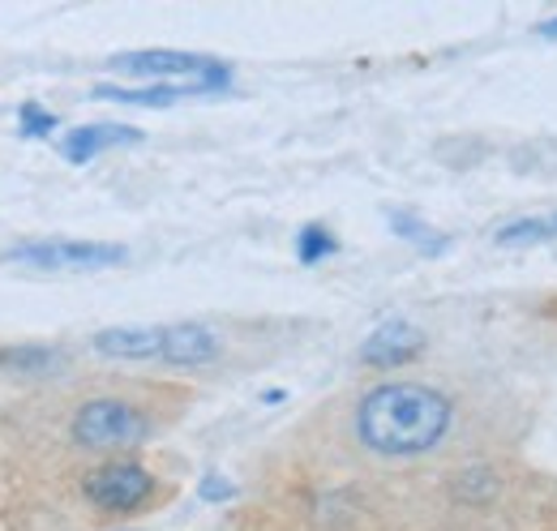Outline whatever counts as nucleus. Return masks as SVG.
Here are the masks:
<instances>
[{
    "label": "nucleus",
    "mask_w": 557,
    "mask_h": 531,
    "mask_svg": "<svg viewBox=\"0 0 557 531\" xmlns=\"http://www.w3.org/2000/svg\"><path fill=\"white\" fill-rule=\"evenodd\" d=\"M219 351H223L219 334L207 331L202 322H176V326H163V356H159V360H168V365H176V369L210 365V360H219Z\"/></svg>",
    "instance_id": "nucleus-8"
},
{
    "label": "nucleus",
    "mask_w": 557,
    "mask_h": 531,
    "mask_svg": "<svg viewBox=\"0 0 557 531\" xmlns=\"http://www.w3.org/2000/svg\"><path fill=\"white\" fill-rule=\"evenodd\" d=\"M99 99H116V103H134V108H172L189 95H207L202 86H168V82H150V86H112V82H99L95 86Z\"/></svg>",
    "instance_id": "nucleus-10"
},
{
    "label": "nucleus",
    "mask_w": 557,
    "mask_h": 531,
    "mask_svg": "<svg viewBox=\"0 0 557 531\" xmlns=\"http://www.w3.org/2000/svg\"><path fill=\"white\" fill-rule=\"evenodd\" d=\"M82 489H86V497H90L99 510L125 515V510H138L141 502L154 493V476L138 464H108V467H99V471H90V476L82 480Z\"/></svg>",
    "instance_id": "nucleus-5"
},
{
    "label": "nucleus",
    "mask_w": 557,
    "mask_h": 531,
    "mask_svg": "<svg viewBox=\"0 0 557 531\" xmlns=\"http://www.w3.org/2000/svg\"><path fill=\"white\" fill-rule=\"evenodd\" d=\"M424 351V331H417L412 322H382L377 331L360 343V360L369 369H399L408 360H417Z\"/></svg>",
    "instance_id": "nucleus-6"
},
{
    "label": "nucleus",
    "mask_w": 557,
    "mask_h": 531,
    "mask_svg": "<svg viewBox=\"0 0 557 531\" xmlns=\"http://www.w3.org/2000/svg\"><path fill=\"white\" fill-rule=\"evenodd\" d=\"M125 258L129 254L121 245H99V240H26V245L4 249L0 262L61 274V270H108V266H121Z\"/></svg>",
    "instance_id": "nucleus-4"
},
{
    "label": "nucleus",
    "mask_w": 557,
    "mask_h": 531,
    "mask_svg": "<svg viewBox=\"0 0 557 531\" xmlns=\"http://www.w3.org/2000/svg\"><path fill=\"white\" fill-rule=\"evenodd\" d=\"M386 223H391V232H395L399 240L417 245L420 254H446V236H442L437 227H429V223H424L420 214H412V210H391Z\"/></svg>",
    "instance_id": "nucleus-11"
},
{
    "label": "nucleus",
    "mask_w": 557,
    "mask_h": 531,
    "mask_svg": "<svg viewBox=\"0 0 557 531\" xmlns=\"http://www.w3.org/2000/svg\"><path fill=\"white\" fill-rule=\"evenodd\" d=\"M198 497H202V502H232V497H236V484L223 480V476H214V471H207L202 484H198Z\"/></svg>",
    "instance_id": "nucleus-16"
},
{
    "label": "nucleus",
    "mask_w": 557,
    "mask_h": 531,
    "mask_svg": "<svg viewBox=\"0 0 557 531\" xmlns=\"http://www.w3.org/2000/svg\"><path fill=\"white\" fill-rule=\"evenodd\" d=\"M450 398L420 382H382L356 407V437L386 459H412L450 433Z\"/></svg>",
    "instance_id": "nucleus-1"
},
{
    "label": "nucleus",
    "mask_w": 557,
    "mask_h": 531,
    "mask_svg": "<svg viewBox=\"0 0 557 531\" xmlns=\"http://www.w3.org/2000/svg\"><path fill=\"white\" fill-rule=\"evenodd\" d=\"M61 365V351H52V347H4L0 351V369H9V373H17V378H44L48 369H57Z\"/></svg>",
    "instance_id": "nucleus-12"
},
{
    "label": "nucleus",
    "mask_w": 557,
    "mask_h": 531,
    "mask_svg": "<svg viewBox=\"0 0 557 531\" xmlns=\"http://www.w3.org/2000/svg\"><path fill=\"white\" fill-rule=\"evenodd\" d=\"M57 129V116L44 112L39 103H22L17 108V137H48Z\"/></svg>",
    "instance_id": "nucleus-15"
},
{
    "label": "nucleus",
    "mask_w": 557,
    "mask_h": 531,
    "mask_svg": "<svg viewBox=\"0 0 557 531\" xmlns=\"http://www.w3.org/2000/svg\"><path fill=\"white\" fill-rule=\"evenodd\" d=\"M335 249H339V240H335V232L322 227V223H305L300 236H296V258L305 266H318L322 258H331Z\"/></svg>",
    "instance_id": "nucleus-13"
},
{
    "label": "nucleus",
    "mask_w": 557,
    "mask_h": 531,
    "mask_svg": "<svg viewBox=\"0 0 557 531\" xmlns=\"http://www.w3.org/2000/svg\"><path fill=\"white\" fill-rule=\"evenodd\" d=\"M138 141H141V129H134V125H112V121H99V125L70 129L61 141H57V150H61V159H70V163H90V159H99L103 150H116V146H138Z\"/></svg>",
    "instance_id": "nucleus-7"
},
{
    "label": "nucleus",
    "mask_w": 557,
    "mask_h": 531,
    "mask_svg": "<svg viewBox=\"0 0 557 531\" xmlns=\"http://www.w3.org/2000/svg\"><path fill=\"white\" fill-rule=\"evenodd\" d=\"M549 236H557V214H549V219H515L497 232L502 245H536V240H549Z\"/></svg>",
    "instance_id": "nucleus-14"
},
{
    "label": "nucleus",
    "mask_w": 557,
    "mask_h": 531,
    "mask_svg": "<svg viewBox=\"0 0 557 531\" xmlns=\"http://www.w3.org/2000/svg\"><path fill=\"white\" fill-rule=\"evenodd\" d=\"M90 347L112 360H154L163 356V326H108L90 338Z\"/></svg>",
    "instance_id": "nucleus-9"
},
{
    "label": "nucleus",
    "mask_w": 557,
    "mask_h": 531,
    "mask_svg": "<svg viewBox=\"0 0 557 531\" xmlns=\"http://www.w3.org/2000/svg\"><path fill=\"white\" fill-rule=\"evenodd\" d=\"M541 35H545V39H557V17H554V22H545V26H541Z\"/></svg>",
    "instance_id": "nucleus-17"
},
{
    "label": "nucleus",
    "mask_w": 557,
    "mask_h": 531,
    "mask_svg": "<svg viewBox=\"0 0 557 531\" xmlns=\"http://www.w3.org/2000/svg\"><path fill=\"white\" fill-rule=\"evenodd\" d=\"M112 69L116 73H134V77H150V82H168V86H202L207 95L223 90L232 82V69L223 61L194 57V52H168V48L121 52V57H112Z\"/></svg>",
    "instance_id": "nucleus-2"
},
{
    "label": "nucleus",
    "mask_w": 557,
    "mask_h": 531,
    "mask_svg": "<svg viewBox=\"0 0 557 531\" xmlns=\"http://www.w3.org/2000/svg\"><path fill=\"white\" fill-rule=\"evenodd\" d=\"M150 433L146 416L121 398H90L73 416V442L86 450H129Z\"/></svg>",
    "instance_id": "nucleus-3"
}]
</instances>
